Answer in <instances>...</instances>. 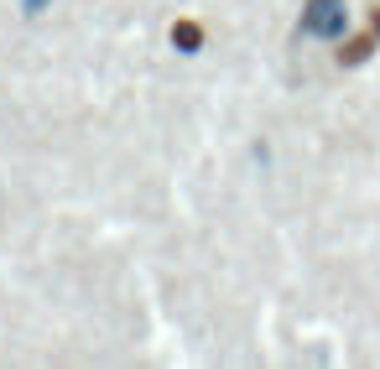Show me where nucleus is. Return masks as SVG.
I'll return each instance as SVG.
<instances>
[{"instance_id":"obj_2","label":"nucleus","mask_w":380,"mask_h":369,"mask_svg":"<svg viewBox=\"0 0 380 369\" xmlns=\"http://www.w3.org/2000/svg\"><path fill=\"white\" fill-rule=\"evenodd\" d=\"M21 6H26V11H47V0H21Z\"/></svg>"},{"instance_id":"obj_1","label":"nucleus","mask_w":380,"mask_h":369,"mask_svg":"<svg viewBox=\"0 0 380 369\" xmlns=\"http://www.w3.org/2000/svg\"><path fill=\"white\" fill-rule=\"evenodd\" d=\"M172 37H177V47H193V42H198V32H193V26H188V21H182V26H177V32H172Z\"/></svg>"}]
</instances>
